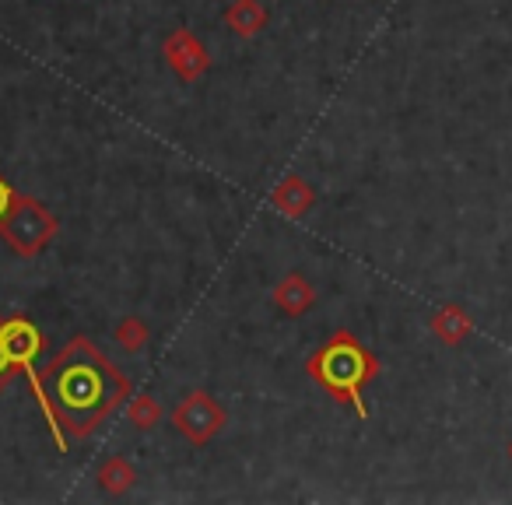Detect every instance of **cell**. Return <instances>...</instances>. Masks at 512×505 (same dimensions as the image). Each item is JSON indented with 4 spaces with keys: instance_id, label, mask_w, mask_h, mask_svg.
<instances>
[{
    "instance_id": "cell-1",
    "label": "cell",
    "mask_w": 512,
    "mask_h": 505,
    "mask_svg": "<svg viewBox=\"0 0 512 505\" xmlns=\"http://www.w3.org/2000/svg\"><path fill=\"white\" fill-rule=\"evenodd\" d=\"M39 404L46 407L57 446L64 449V428L71 439H88L130 397V379L95 348L88 337H71L36 376Z\"/></svg>"
},
{
    "instance_id": "cell-2",
    "label": "cell",
    "mask_w": 512,
    "mask_h": 505,
    "mask_svg": "<svg viewBox=\"0 0 512 505\" xmlns=\"http://www.w3.org/2000/svg\"><path fill=\"white\" fill-rule=\"evenodd\" d=\"M306 372L313 383H320L337 404H351L358 418H369V407L362 400L365 383L379 376V358L358 341L351 330H337L330 341L309 355Z\"/></svg>"
},
{
    "instance_id": "cell-3",
    "label": "cell",
    "mask_w": 512,
    "mask_h": 505,
    "mask_svg": "<svg viewBox=\"0 0 512 505\" xmlns=\"http://www.w3.org/2000/svg\"><path fill=\"white\" fill-rule=\"evenodd\" d=\"M57 232L60 221L53 218V211H46L39 200L22 197V193H15L8 214L0 218V235H4V242L15 249L18 257H39Z\"/></svg>"
},
{
    "instance_id": "cell-4",
    "label": "cell",
    "mask_w": 512,
    "mask_h": 505,
    "mask_svg": "<svg viewBox=\"0 0 512 505\" xmlns=\"http://www.w3.org/2000/svg\"><path fill=\"white\" fill-rule=\"evenodd\" d=\"M225 421H228L225 407L204 390L186 393V397L176 404V411H172L176 432L183 435L186 442H193V446H207V442L225 428Z\"/></svg>"
},
{
    "instance_id": "cell-5",
    "label": "cell",
    "mask_w": 512,
    "mask_h": 505,
    "mask_svg": "<svg viewBox=\"0 0 512 505\" xmlns=\"http://www.w3.org/2000/svg\"><path fill=\"white\" fill-rule=\"evenodd\" d=\"M162 57H165V64L172 67V74H176L179 81H186V85L200 81L207 74V67H211V53H207V46L200 43L190 29L172 32L162 43Z\"/></svg>"
},
{
    "instance_id": "cell-6",
    "label": "cell",
    "mask_w": 512,
    "mask_h": 505,
    "mask_svg": "<svg viewBox=\"0 0 512 505\" xmlns=\"http://www.w3.org/2000/svg\"><path fill=\"white\" fill-rule=\"evenodd\" d=\"M0 334H4V344H8V351L18 362V369L32 372L36 358L43 355V348H46L43 330H39L32 320H25V316H11V320L0 323Z\"/></svg>"
},
{
    "instance_id": "cell-7",
    "label": "cell",
    "mask_w": 512,
    "mask_h": 505,
    "mask_svg": "<svg viewBox=\"0 0 512 505\" xmlns=\"http://www.w3.org/2000/svg\"><path fill=\"white\" fill-rule=\"evenodd\" d=\"M271 299H274V306H278L281 313L292 316V320H299V316H306L309 309H313L316 288H313V281H309L306 274L292 271V274H285L278 285H274Z\"/></svg>"
},
{
    "instance_id": "cell-8",
    "label": "cell",
    "mask_w": 512,
    "mask_h": 505,
    "mask_svg": "<svg viewBox=\"0 0 512 505\" xmlns=\"http://www.w3.org/2000/svg\"><path fill=\"white\" fill-rule=\"evenodd\" d=\"M225 25L239 39H253L271 25V11H267V4H260V0H232L225 11Z\"/></svg>"
},
{
    "instance_id": "cell-9",
    "label": "cell",
    "mask_w": 512,
    "mask_h": 505,
    "mask_svg": "<svg viewBox=\"0 0 512 505\" xmlns=\"http://www.w3.org/2000/svg\"><path fill=\"white\" fill-rule=\"evenodd\" d=\"M271 200H274V207L285 214V218H302V214L313 207L316 190L302 176H285L278 186H274Z\"/></svg>"
},
{
    "instance_id": "cell-10",
    "label": "cell",
    "mask_w": 512,
    "mask_h": 505,
    "mask_svg": "<svg viewBox=\"0 0 512 505\" xmlns=\"http://www.w3.org/2000/svg\"><path fill=\"white\" fill-rule=\"evenodd\" d=\"M428 327H432V334L439 337L442 344H449V348H453V344H463L470 334H474V320H470V316L463 313L460 306L439 309V313L432 316V323H428Z\"/></svg>"
},
{
    "instance_id": "cell-11",
    "label": "cell",
    "mask_w": 512,
    "mask_h": 505,
    "mask_svg": "<svg viewBox=\"0 0 512 505\" xmlns=\"http://www.w3.org/2000/svg\"><path fill=\"white\" fill-rule=\"evenodd\" d=\"M95 481L106 495H127L137 484V467L127 460V456H109L102 460V467L95 470Z\"/></svg>"
},
{
    "instance_id": "cell-12",
    "label": "cell",
    "mask_w": 512,
    "mask_h": 505,
    "mask_svg": "<svg viewBox=\"0 0 512 505\" xmlns=\"http://www.w3.org/2000/svg\"><path fill=\"white\" fill-rule=\"evenodd\" d=\"M113 337L127 355H137V351H144V344H148V323H144L141 316H123V320L116 323Z\"/></svg>"
},
{
    "instance_id": "cell-13",
    "label": "cell",
    "mask_w": 512,
    "mask_h": 505,
    "mask_svg": "<svg viewBox=\"0 0 512 505\" xmlns=\"http://www.w3.org/2000/svg\"><path fill=\"white\" fill-rule=\"evenodd\" d=\"M127 418H130V425H134V428H141V432H151V428L162 425V404H158L155 397H148V393H144V397L130 400Z\"/></svg>"
},
{
    "instance_id": "cell-14",
    "label": "cell",
    "mask_w": 512,
    "mask_h": 505,
    "mask_svg": "<svg viewBox=\"0 0 512 505\" xmlns=\"http://www.w3.org/2000/svg\"><path fill=\"white\" fill-rule=\"evenodd\" d=\"M0 323H4V316H0ZM15 376H18V362L11 358L8 344H4V334H0V390H4Z\"/></svg>"
},
{
    "instance_id": "cell-15",
    "label": "cell",
    "mask_w": 512,
    "mask_h": 505,
    "mask_svg": "<svg viewBox=\"0 0 512 505\" xmlns=\"http://www.w3.org/2000/svg\"><path fill=\"white\" fill-rule=\"evenodd\" d=\"M11 200H15V190H11V186L4 183V179H0V218H4V214H8Z\"/></svg>"
},
{
    "instance_id": "cell-16",
    "label": "cell",
    "mask_w": 512,
    "mask_h": 505,
    "mask_svg": "<svg viewBox=\"0 0 512 505\" xmlns=\"http://www.w3.org/2000/svg\"><path fill=\"white\" fill-rule=\"evenodd\" d=\"M505 453H509V460H512V439H509V446H505Z\"/></svg>"
}]
</instances>
